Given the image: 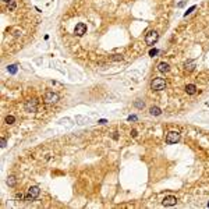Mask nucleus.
I'll return each mask as SVG.
<instances>
[{
    "label": "nucleus",
    "mask_w": 209,
    "mask_h": 209,
    "mask_svg": "<svg viewBox=\"0 0 209 209\" xmlns=\"http://www.w3.org/2000/svg\"><path fill=\"white\" fill-rule=\"evenodd\" d=\"M159 39V34H157L156 31H149L148 34L145 35V43L148 46H152V45H155Z\"/></svg>",
    "instance_id": "nucleus-1"
},
{
    "label": "nucleus",
    "mask_w": 209,
    "mask_h": 209,
    "mask_svg": "<svg viewBox=\"0 0 209 209\" xmlns=\"http://www.w3.org/2000/svg\"><path fill=\"white\" fill-rule=\"evenodd\" d=\"M151 88L153 91H162L166 88V81L163 78H155L153 81L151 82Z\"/></svg>",
    "instance_id": "nucleus-2"
},
{
    "label": "nucleus",
    "mask_w": 209,
    "mask_h": 209,
    "mask_svg": "<svg viewBox=\"0 0 209 209\" xmlns=\"http://www.w3.org/2000/svg\"><path fill=\"white\" fill-rule=\"evenodd\" d=\"M39 192H41V190H39V187H31L28 190V194H27V201H34V199H36V198L39 197Z\"/></svg>",
    "instance_id": "nucleus-3"
},
{
    "label": "nucleus",
    "mask_w": 209,
    "mask_h": 209,
    "mask_svg": "<svg viewBox=\"0 0 209 209\" xmlns=\"http://www.w3.org/2000/svg\"><path fill=\"white\" fill-rule=\"evenodd\" d=\"M85 34H87V25L84 23H78L74 27V35L76 36H84Z\"/></svg>",
    "instance_id": "nucleus-4"
},
{
    "label": "nucleus",
    "mask_w": 209,
    "mask_h": 209,
    "mask_svg": "<svg viewBox=\"0 0 209 209\" xmlns=\"http://www.w3.org/2000/svg\"><path fill=\"white\" fill-rule=\"evenodd\" d=\"M180 133H177V131H172V133L167 134V137H166V142L167 144H176V142H179L180 141Z\"/></svg>",
    "instance_id": "nucleus-5"
},
{
    "label": "nucleus",
    "mask_w": 209,
    "mask_h": 209,
    "mask_svg": "<svg viewBox=\"0 0 209 209\" xmlns=\"http://www.w3.org/2000/svg\"><path fill=\"white\" fill-rule=\"evenodd\" d=\"M43 99H45V102H46V103H56V102L59 100V95L57 93H54V92H52V91H47V92L45 93Z\"/></svg>",
    "instance_id": "nucleus-6"
},
{
    "label": "nucleus",
    "mask_w": 209,
    "mask_h": 209,
    "mask_svg": "<svg viewBox=\"0 0 209 209\" xmlns=\"http://www.w3.org/2000/svg\"><path fill=\"white\" fill-rule=\"evenodd\" d=\"M38 109V103H36V100H28L27 103H25V110L27 112H36Z\"/></svg>",
    "instance_id": "nucleus-7"
},
{
    "label": "nucleus",
    "mask_w": 209,
    "mask_h": 209,
    "mask_svg": "<svg viewBox=\"0 0 209 209\" xmlns=\"http://www.w3.org/2000/svg\"><path fill=\"white\" fill-rule=\"evenodd\" d=\"M162 203L163 206H173V205L177 203V199H176V197H166L162 201Z\"/></svg>",
    "instance_id": "nucleus-8"
},
{
    "label": "nucleus",
    "mask_w": 209,
    "mask_h": 209,
    "mask_svg": "<svg viewBox=\"0 0 209 209\" xmlns=\"http://www.w3.org/2000/svg\"><path fill=\"white\" fill-rule=\"evenodd\" d=\"M186 91H187L188 95H194V93L197 92V87H195L194 84H188V85L186 87Z\"/></svg>",
    "instance_id": "nucleus-9"
},
{
    "label": "nucleus",
    "mask_w": 209,
    "mask_h": 209,
    "mask_svg": "<svg viewBox=\"0 0 209 209\" xmlns=\"http://www.w3.org/2000/svg\"><path fill=\"white\" fill-rule=\"evenodd\" d=\"M157 70H159L160 73H167L169 70H170V67H169L167 63H159V66H157Z\"/></svg>",
    "instance_id": "nucleus-10"
},
{
    "label": "nucleus",
    "mask_w": 209,
    "mask_h": 209,
    "mask_svg": "<svg viewBox=\"0 0 209 209\" xmlns=\"http://www.w3.org/2000/svg\"><path fill=\"white\" fill-rule=\"evenodd\" d=\"M149 113H151L152 116H159V114H162V110L157 106H152L151 109H149Z\"/></svg>",
    "instance_id": "nucleus-11"
},
{
    "label": "nucleus",
    "mask_w": 209,
    "mask_h": 209,
    "mask_svg": "<svg viewBox=\"0 0 209 209\" xmlns=\"http://www.w3.org/2000/svg\"><path fill=\"white\" fill-rule=\"evenodd\" d=\"M16 183H17V180H16V177H13V176H10L8 179H7V184L10 187H14L16 186Z\"/></svg>",
    "instance_id": "nucleus-12"
},
{
    "label": "nucleus",
    "mask_w": 209,
    "mask_h": 209,
    "mask_svg": "<svg viewBox=\"0 0 209 209\" xmlns=\"http://www.w3.org/2000/svg\"><path fill=\"white\" fill-rule=\"evenodd\" d=\"M186 68L188 70V71H192V70L195 68V63H194V61H188V63H186Z\"/></svg>",
    "instance_id": "nucleus-13"
},
{
    "label": "nucleus",
    "mask_w": 209,
    "mask_h": 209,
    "mask_svg": "<svg viewBox=\"0 0 209 209\" xmlns=\"http://www.w3.org/2000/svg\"><path fill=\"white\" fill-rule=\"evenodd\" d=\"M14 121H16V117H14V116H7L6 117V123H7V124H13Z\"/></svg>",
    "instance_id": "nucleus-14"
},
{
    "label": "nucleus",
    "mask_w": 209,
    "mask_h": 209,
    "mask_svg": "<svg viewBox=\"0 0 209 209\" xmlns=\"http://www.w3.org/2000/svg\"><path fill=\"white\" fill-rule=\"evenodd\" d=\"M17 6V3H16V0H11L10 3H8V10H14Z\"/></svg>",
    "instance_id": "nucleus-15"
},
{
    "label": "nucleus",
    "mask_w": 209,
    "mask_h": 209,
    "mask_svg": "<svg viewBox=\"0 0 209 209\" xmlns=\"http://www.w3.org/2000/svg\"><path fill=\"white\" fill-rule=\"evenodd\" d=\"M8 71H10L11 74H16V73H17V66H8Z\"/></svg>",
    "instance_id": "nucleus-16"
},
{
    "label": "nucleus",
    "mask_w": 209,
    "mask_h": 209,
    "mask_svg": "<svg viewBox=\"0 0 209 209\" xmlns=\"http://www.w3.org/2000/svg\"><path fill=\"white\" fill-rule=\"evenodd\" d=\"M135 106H137L138 109H142V107H144V102H139V100H137V102H135Z\"/></svg>",
    "instance_id": "nucleus-17"
},
{
    "label": "nucleus",
    "mask_w": 209,
    "mask_h": 209,
    "mask_svg": "<svg viewBox=\"0 0 209 209\" xmlns=\"http://www.w3.org/2000/svg\"><path fill=\"white\" fill-rule=\"evenodd\" d=\"M0 144H1V145H0V146H1V148H4V146L7 145V141H6V139H4V138H1V139H0Z\"/></svg>",
    "instance_id": "nucleus-18"
},
{
    "label": "nucleus",
    "mask_w": 209,
    "mask_h": 209,
    "mask_svg": "<svg viewBox=\"0 0 209 209\" xmlns=\"http://www.w3.org/2000/svg\"><path fill=\"white\" fill-rule=\"evenodd\" d=\"M194 10H195V6H192L191 8H188V11L186 13V16H188V14H190V13H191V11H194Z\"/></svg>",
    "instance_id": "nucleus-19"
},
{
    "label": "nucleus",
    "mask_w": 209,
    "mask_h": 209,
    "mask_svg": "<svg viewBox=\"0 0 209 209\" xmlns=\"http://www.w3.org/2000/svg\"><path fill=\"white\" fill-rule=\"evenodd\" d=\"M156 53H157V50H156V49H153V50H151V52H149V54H151V56H155Z\"/></svg>",
    "instance_id": "nucleus-20"
},
{
    "label": "nucleus",
    "mask_w": 209,
    "mask_h": 209,
    "mask_svg": "<svg viewBox=\"0 0 209 209\" xmlns=\"http://www.w3.org/2000/svg\"><path fill=\"white\" fill-rule=\"evenodd\" d=\"M128 120H130V121H135V120H137V117H135V116H130V117H128Z\"/></svg>",
    "instance_id": "nucleus-21"
},
{
    "label": "nucleus",
    "mask_w": 209,
    "mask_h": 209,
    "mask_svg": "<svg viewBox=\"0 0 209 209\" xmlns=\"http://www.w3.org/2000/svg\"><path fill=\"white\" fill-rule=\"evenodd\" d=\"M131 134H133V137H137V131H135V130H133V133Z\"/></svg>",
    "instance_id": "nucleus-22"
},
{
    "label": "nucleus",
    "mask_w": 209,
    "mask_h": 209,
    "mask_svg": "<svg viewBox=\"0 0 209 209\" xmlns=\"http://www.w3.org/2000/svg\"><path fill=\"white\" fill-rule=\"evenodd\" d=\"M1 1H4V3H10L11 0H1Z\"/></svg>",
    "instance_id": "nucleus-23"
},
{
    "label": "nucleus",
    "mask_w": 209,
    "mask_h": 209,
    "mask_svg": "<svg viewBox=\"0 0 209 209\" xmlns=\"http://www.w3.org/2000/svg\"><path fill=\"white\" fill-rule=\"evenodd\" d=\"M208 206H209V203H208Z\"/></svg>",
    "instance_id": "nucleus-24"
}]
</instances>
